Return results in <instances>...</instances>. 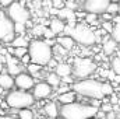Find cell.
Wrapping results in <instances>:
<instances>
[{
    "label": "cell",
    "mask_w": 120,
    "mask_h": 119,
    "mask_svg": "<svg viewBox=\"0 0 120 119\" xmlns=\"http://www.w3.org/2000/svg\"><path fill=\"white\" fill-rule=\"evenodd\" d=\"M60 119H66V118H63V116H60Z\"/></svg>",
    "instance_id": "c3c4849f"
},
{
    "label": "cell",
    "mask_w": 120,
    "mask_h": 119,
    "mask_svg": "<svg viewBox=\"0 0 120 119\" xmlns=\"http://www.w3.org/2000/svg\"><path fill=\"white\" fill-rule=\"evenodd\" d=\"M102 92H103L105 97H106V95H112V94H113V87H112V84L108 83V81L102 83Z\"/></svg>",
    "instance_id": "f1b7e54d"
},
{
    "label": "cell",
    "mask_w": 120,
    "mask_h": 119,
    "mask_svg": "<svg viewBox=\"0 0 120 119\" xmlns=\"http://www.w3.org/2000/svg\"><path fill=\"white\" fill-rule=\"evenodd\" d=\"M52 91H53V87L48 81H41V83L35 84V87L32 88V94H34L35 99H45L52 95Z\"/></svg>",
    "instance_id": "8fae6325"
},
{
    "label": "cell",
    "mask_w": 120,
    "mask_h": 119,
    "mask_svg": "<svg viewBox=\"0 0 120 119\" xmlns=\"http://www.w3.org/2000/svg\"><path fill=\"white\" fill-rule=\"evenodd\" d=\"M96 70V63L90 58L78 56L73 60V74L75 79H87Z\"/></svg>",
    "instance_id": "8992f818"
},
{
    "label": "cell",
    "mask_w": 120,
    "mask_h": 119,
    "mask_svg": "<svg viewBox=\"0 0 120 119\" xmlns=\"http://www.w3.org/2000/svg\"><path fill=\"white\" fill-rule=\"evenodd\" d=\"M112 38L113 39H116L117 42H120V25H117V24H115V28H113V31H112Z\"/></svg>",
    "instance_id": "836d02e7"
},
{
    "label": "cell",
    "mask_w": 120,
    "mask_h": 119,
    "mask_svg": "<svg viewBox=\"0 0 120 119\" xmlns=\"http://www.w3.org/2000/svg\"><path fill=\"white\" fill-rule=\"evenodd\" d=\"M25 69H27V71L31 73L32 76H38V74L41 73V70H42V64H38V63L31 62L30 64H27V66H25Z\"/></svg>",
    "instance_id": "603a6c76"
},
{
    "label": "cell",
    "mask_w": 120,
    "mask_h": 119,
    "mask_svg": "<svg viewBox=\"0 0 120 119\" xmlns=\"http://www.w3.org/2000/svg\"><path fill=\"white\" fill-rule=\"evenodd\" d=\"M17 114H18V119H35L34 111H31L30 108H22Z\"/></svg>",
    "instance_id": "cb8c5ba5"
},
{
    "label": "cell",
    "mask_w": 120,
    "mask_h": 119,
    "mask_svg": "<svg viewBox=\"0 0 120 119\" xmlns=\"http://www.w3.org/2000/svg\"><path fill=\"white\" fill-rule=\"evenodd\" d=\"M75 91L73 90V91H68V92H64V94H60L57 95V102H60L61 105H66V104H73V102H75Z\"/></svg>",
    "instance_id": "2e32d148"
},
{
    "label": "cell",
    "mask_w": 120,
    "mask_h": 119,
    "mask_svg": "<svg viewBox=\"0 0 120 119\" xmlns=\"http://www.w3.org/2000/svg\"><path fill=\"white\" fill-rule=\"evenodd\" d=\"M28 52H30L28 46H18V48H14V56H17L18 59H21L22 56H25Z\"/></svg>",
    "instance_id": "484cf974"
},
{
    "label": "cell",
    "mask_w": 120,
    "mask_h": 119,
    "mask_svg": "<svg viewBox=\"0 0 120 119\" xmlns=\"http://www.w3.org/2000/svg\"><path fill=\"white\" fill-rule=\"evenodd\" d=\"M116 51H117V41L116 39H113L110 36V38H105L102 41V52L105 55H108V56L113 55Z\"/></svg>",
    "instance_id": "5bb4252c"
},
{
    "label": "cell",
    "mask_w": 120,
    "mask_h": 119,
    "mask_svg": "<svg viewBox=\"0 0 120 119\" xmlns=\"http://www.w3.org/2000/svg\"><path fill=\"white\" fill-rule=\"evenodd\" d=\"M20 60L22 62V64H24V66H27V64H30L31 62H32V60H31V55H30V52H28V53H27L25 56H22V58H21Z\"/></svg>",
    "instance_id": "74e56055"
},
{
    "label": "cell",
    "mask_w": 120,
    "mask_h": 119,
    "mask_svg": "<svg viewBox=\"0 0 120 119\" xmlns=\"http://www.w3.org/2000/svg\"><path fill=\"white\" fill-rule=\"evenodd\" d=\"M113 28H115V23H113V21H103V23H102V30H105L106 32L112 34Z\"/></svg>",
    "instance_id": "4dcf8cb0"
},
{
    "label": "cell",
    "mask_w": 120,
    "mask_h": 119,
    "mask_svg": "<svg viewBox=\"0 0 120 119\" xmlns=\"http://www.w3.org/2000/svg\"><path fill=\"white\" fill-rule=\"evenodd\" d=\"M17 36L15 34V23L4 13L0 14V41L4 44H11L14 38Z\"/></svg>",
    "instance_id": "52a82bcc"
},
{
    "label": "cell",
    "mask_w": 120,
    "mask_h": 119,
    "mask_svg": "<svg viewBox=\"0 0 120 119\" xmlns=\"http://www.w3.org/2000/svg\"><path fill=\"white\" fill-rule=\"evenodd\" d=\"M55 71L59 74L60 77H64V76H70L73 73V67L70 63H64V62H59V64L56 66Z\"/></svg>",
    "instance_id": "ac0fdd59"
},
{
    "label": "cell",
    "mask_w": 120,
    "mask_h": 119,
    "mask_svg": "<svg viewBox=\"0 0 120 119\" xmlns=\"http://www.w3.org/2000/svg\"><path fill=\"white\" fill-rule=\"evenodd\" d=\"M25 31H27V24H24V23H15V34L22 35V34H25Z\"/></svg>",
    "instance_id": "1f68e13d"
},
{
    "label": "cell",
    "mask_w": 120,
    "mask_h": 119,
    "mask_svg": "<svg viewBox=\"0 0 120 119\" xmlns=\"http://www.w3.org/2000/svg\"><path fill=\"white\" fill-rule=\"evenodd\" d=\"M70 90H71V86H70V84H63V83H61L59 87H57V91H56V94H57V95H60V94L68 92Z\"/></svg>",
    "instance_id": "d6a6232c"
},
{
    "label": "cell",
    "mask_w": 120,
    "mask_h": 119,
    "mask_svg": "<svg viewBox=\"0 0 120 119\" xmlns=\"http://www.w3.org/2000/svg\"><path fill=\"white\" fill-rule=\"evenodd\" d=\"M6 102L11 109H22L31 108L35 104V97L25 90H14L6 95Z\"/></svg>",
    "instance_id": "5b68a950"
},
{
    "label": "cell",
    "mask_w": 120,
    "mask_h": 119,
    "mask_svg": "<svg viewBox=\"0 0 120 119\" xmlns=\"http://www.w3.org/2000/svg\"><path fill=\"white\" fill-rule=\"evenodd\" d=\"M66 23H64V20H61L60 17L57 18H52L50 21H49V28L53 31L56 35H59V34H64V30H66Z\"/></svg>",
    "instance_id": "9a60e30c"
},
{
    "label": "cell",
    "mask_w": 120,
    "mask_h": 119,
    "mask_svg": "<svg viewBox=\"0 0 120 119\" xmlns=\"http://www.w3.org/2000/svg\"><path fill=\"white\" fill-rule=\"evenodd\" d=\"M53 7L60 10V8L66 7V3H64V0H53Z\"/></svg>",
    "instance_id": "8d00e7d4"
},
{
    "label": "cell",
    "mask_w": 120,
    "mask_h": 119,
    "mask_svg": "<svg viewBox=\"0 0 120 119\" xmlns=\"http://www.w3.org/2000/svg\"><path fill=\"white\" fill-rule=\"evenodd\" d=\"M43 112L46 114L48 118H57L60 115V111L57 108V104L56 102H48L43 108Z\"/></svg>",
    "instance_id": "e0dca14e"
},
{
    "label": "cell",
    "mask_w": 120,
    "mask_h": 119,
    "mask_svg": "<svg viewBox=\"0 0 120 119\" xmlns=\"http://www.w3.org/2000/svg\"><path fill=\"white\" fill-rule=\"evenodd\" d=\"M15 86V79L13 74H10L8 71H1L0 73V88L10 90Z\"/></svg>",
    "instance_id": "4fadbf2b"
},
{
    "label": "cell",
    "mask_w": 120,
    "mask_h": 119,
    "mask_svg": "<svg viewBox=\"0 0 120 119\" xmlns=\"http://www.w3.org/2000/svg\"><path fill=\"white\" fill-rule=\"evenodd\" d=\"M119 7H120V1H119ZM119 14H120V8H119Z\"/></svg>",
    "instance_id": "7dc6e473"
},
{
    "label": "cell",
    "mask_w": 120,
    "mask_h": 119,
    "mask_svg": "<svg viewBox=\"0 0 120 119\" xmlns=\"http://www.w3.org/2000/svg\"><path fill=\"white\" fill-rule=\"evenodd\" d=\"M73 90L82 95V97H88V98H99L102 99L105 95L102 92V83L99 80H94V79H82L78 80L73 84Z\"/></svg>",
    "instance_id": "277c9868"
},
{
    "label": "cell",
    "mask_w": 120,
    "mask_h": 119,
    "mask_svg": "<svg viewBox=\"0 0 120 119\" xmlns=\"http://www.w3.org/2000/svg\"><path fill=\"white\" fill-rule=\"evenodd\" d=\"M45 80H46L52 87H55V88H57L60 84H61V77H60L56 71H53V73H48V74L45 76Z\"/></svg>",
    "instance_id": "ffe728a7"
},
{
    "label": "cell",
    "mask_w": 120,
    "mask_h": 119,
    "mask_svg": "<svg viewBox=\"0 0 120 119\" xmlns=\"http://www.w3.org/2000/svg\"><path fill=\"white\" fill-rule=\"evenodd\" d=\"M67 53H68V51H67L64 46H61L59 42H56V45H53V58H55V59L61 60V58L67 56Z\"/></svg>",
    "instance_id": "44dd1931"
},
{
    "label": "cell",
    "mask_w": 120,
    "mask_h": 119,
    "mask_svg": "<svg viewBox=\"0 0 120 119\" xmlns=\"http://www.w3.org/2000/svg\"><path fill=\"white\" fill-rule=\"evenodd\" d=\"M15 79V87H18L20 90H31L35 87V79L31 73L27 71H21L20 74L14 76Z\"/></svg>",
    "instance_id": "30bf717a"
},
{
    "label": "cell",
    "mask_w": 120,
    "mask_h": 119,
    "mask_svg": "<svg viewBox=\"0 0 120 119\" xmlns=\"http://www.w3.org/2000/svg\"><path fill=\"white\" fill-rule=\"evenodd\" d=\"M61 83H63V84H70V86H71V84H74L75 81H74V79H73L71 74H70V76H64V77H61Z\"/></svg>",
    "instance_id": "d590c367"
},
{
    "label": "cell",
    "mask_w": 120,
    "mask_h": 119,
    "mask_svg": "<svg viewBox=\"0 0 120 119\" xmlns=\"http://www.w3.org/2000/svg\"><path fill=\"white\" fill-rule=\"evenodd\" d=\"M64 34L73 36L77 44L84 45V46H91L95 42H98L96 32L87 24H74V25L67 24L66 30H64Z\"/></svg>",
    "instance_id": "7a4b0ae2"
},
{
    "label": "cell",
    "mask_w": 120,
    "mask_h": 119,
    "mask_svg": "<svg viewBox=\"0 0 120 119\" xmlns=\"http://www.w3.org/2000/svg\"><path fill=\"white\" fill-rule=\"evenodd\" d=\"M110 67H112V70L116 74H120V58L119 56L112 58V60H110Z\"/></svg>",
    "instance_id": "4316f807"
},
{
    "label": "cell",
    "mask_w": 120,
    "mask_h": 119,
    "mask_svg": "<svg viewBox=\"0 0 120 119\" xmlns=\"http://www.w3.org/2000/svg\"><path fill=\"white\" fill-rule=\"evenodd\" d=\"M6 67H7V71H8L10 74L17 76V74H20V73L22 71L24 64H22V62L18 60L17 56L7 53V55H6Z\"/></svg>",
    "instance_id": "7c38bea8"
},
{
    "label": "cell",
    "mask_w": 120,
    "mask_h": 119,
    "mask_svg": "<svg viewBox=\"0 0 120 119\" xmlns=\"http://www.w3.org/2000/svg\"><path fill=\"white\" fill-rule=\"evenodd\" d=\"M99 108L92 107V105H85V104H66L60 108V116L66 119H87L96 116Z\"/></svg>",
    "instance_id": "3957f363"
},
{
    "label": "cell",
    "mask_w": 120,
    "mask_h": 119,
    "mask_svg": "<svg viewBox=\"0 0 120 119\" xmlns=\"http://www.w3.org/2000/svg\"><path fill=\"white\" fill-rule=\"evenodd\" d=\"M55 36H56V34L50 30V28H46L45 30V34H43V38L45 39H55Z\"/></svg>",
    "instance_id": "e575fe53"
},
{
    "label": "cell",
    "mask_w": 120,
    "mask_h": 119,
    "mask_svg": "<svg viewBox=\"0 0 120 119\" xmlns=\"http://www.w3.org/2000/svg\"><path fill=\"white\" fill-rule=\"evenodd\" d=\"M113 23H115V24H117V25H120V14H117V16H115V17H113Z\"/></svg>",
    "instance_id": "b9f144b4"
},
{
    "label": "cell",
    "mask_w": 120,
    "mask_h": 119,
    "mask_svg": "<svg viewBox=\"0 0 120 119\" xmlns=\"http://www.w3.org/2000/svg\"><path fill=\"white\" fill-rule=\"evenodd\" d=\"M4 64H6V55L0 53V73L4 71Z\"/></svg>",
    "instance_id": "ab89813d"
},
{
    "label": "cell",
    "mask_w": 120,
    "mask_h": 119,
    "mask_svg": "<svg viewBox=\"0 0 120 119\" xmlns=\"http://www.w3.org/2000/svg\"><path fill=\"white\" fill-rule=\"evenodd\" d=\"M117 119H120V114H117Z\"/></svg>",
    "instance_id": "f6af8a7d"
},
{
    "label": "cell",
    "mask_w": 120,
    "mask_h": 119,
    "mask_svg": "<svg viewBox=\"0 0 120 119\" xmlns=\"http://www.w3.org/2000/svg\"><path fill=\"white\" fill-rule=\"evenodd\" d=\"M14 1H17V0H0V7H4V8H7L11 3H14Z\"/></svg>",
    "instance_id": "f35d334b"
},
{
    "label": "cell",
    "mask_w": 120,
    "mask_h": 119,
    "mask_svg": "<svg viewBox=\"0 0 120 119\" xmlns=\"http://www.w3.org/2000/svg\"><path fill=\"white\" fill-rule=\"evenodd\" d=\"M30 42L31 41L22 34V35H17L10 45H13L14 48H18V46H30Z\"/></svg>",
    "instance_id": "7402d4cb"
},
{
    "label": "cell",
    "mask_w": 120,
    "mask_h": 119,
    "mask_svg": "<svg viewBox=\"0 0 120 119\" xmlns=\"http://www.w3.org/2000/svg\"><path fill=\"white\" fill-rule=\"evenodd\" d=\"M3 114H4V112H3V108H1V107H0V116H1V115H3Z\"/></svg>",
    "instance_id": "ee69618b"
},
{
    "label": "cell",
    "mask_w": 120,
    "mask_h": 119,
    "mask_svg": "<svg viewBox=\"0 0 120 119\" xmlns=\"http://www.w3.org/2000/svg\"><path fill=\"white\" fill-rule=\"evenodd\" d=\"M6 14H7L14 23H24V24H27L31 18V13L24 7V4L20 3V1L11 3V4L6 8Z\"/></svg>",
    "instance_id": "ba28073f"
},
{
    "label": "cell",
    "mask_w": 120,
    "mask_h": 119,
    "mask_svg": "<svg viewBox=\"0 0 120 119\" xmlns=\"http://www.w3.org/2000/svg\"><path fill=\"white\" fill-rule=\"evenodd\" d=\"M85 21L88 23V25H96L98 24V14H95V13H87Z\"/></svg>",
    "instance_id": "83f0119b"
},
{
    "label": "cell",
    "mask_w": 120,
    "mask_h": 119,
    "mask_svg": "<svg viewBox=\"0 0 120 119\" xmlns=\"http://www.w3.org/2000/svg\"><path fill=\"white\" fill-rule=\"evenodd\" d=\"M0 119H15V118H13V116H7V115H4V116H0Z\"/></svg>",
    "instance_id": "7bdbcfd3"
},
{
    "label": "cell",
    "mask_w": 120,
    "mask_h": 119,
    "mask_svg": "<svg viewBox=\"0 0 120 119\" xmlns=\"http://www.w3.org/2000/svg\"><path fill=\"white\" fill-rule=\"evenodd\" d=\"M1 51H3V49H1V45H0V53H1Z\"/></svg>",
    "instance_id": "bcb514c9"
},
{
    "label": "cell",
    "mask_w": 120,
    "mask_h": 119,
    "mask_svg": "<svg viewBox=\"0 0 120 119\" xmlns=\"http://www.w3.org/2000/svg\"><path fill=\"white\" fill-rule=\"evenodd\" d=\"M30 55L31 60L34 63L42 64V66H48L49 62L53 59V46H50L48 44V41L45 39H32L30 42Z\"/></svg>",
    "instance_id": "6da1fadb"
},
{
    "label": "cell",
    "mask_w": 120,
    "mask_h": 119,
    "mask_svg": "<svg viewBox=\"0 0 120 119\" xmlns=\"http://www.w3.org/2000/svg\"><path fill=\"white\" fill-rule=\"evenodd\" d=\"M106 119H117V114L115 111H110L106 114Z\"/></svg>",
    "instance_id": "60d3db41"
},
{
    "label": "cell",
    "mask_w": 120,
    "mask_h": 119,
    "mask_svg": "<svg viewBox=\"0 0 120 119\" xmlns=\"http://www.w3.org/2000/svg\"><path fill=\"white\" fill-rule=\"evenodd\" d=\"M119 3L117 1H112L110 4H109V7H108V13H110V14H113V16H116V14H119Z\"/></svg>",
    "instance_id": "f546056e"
},
{
    "label": "cell",
    "mask_w": 120,
    "mask_h": 119,
    "mask_svg": "<svg viewBox=\"0 0 120 119\" xmlns=\"http://www.w3.org/2000/svg\"><path fill=\"white\" fill-rule=\"evenodd\" d=\"M112 0H84L81 4V8L85 13H95V14H103Z\"/></svg>",
    "instance_id": "9c48e42d"
},
{
    "label": "cell",
    "mask_w": 120,
    "mask_h": 119,
    "mask_svg": "<svg viewBox=\"0 0 120 119\" xmlns=\"http://www.w3.org/2000/svg\"><path fill=\"white\" fill-rule=\"evenodd\" d=\"M57 42H59L61 46H64L67 51H71L74 46H75V39L73 38V36H70V35H63V36H59L57 39H56Z\"/></svg>",
    "instance_id": "d6986e66"
},
{
    "label": "cell",
    "mask_w": 120,
    "mask_h": 119,
    "mask_svg": "<svg viewBox=\"0 0 120 119\" xmlns=\"http://www.w3.org/2000/svg\"><path fill=\"white\" fill-rule=\"evenodd\" d=\"M45 30H46V27H45V25L38 24V25H34V27L31 28V34H32L35 38H39V36H43Z\"/></svg>",
    "instance_id": "d4e9b609"
}]
</instances>
